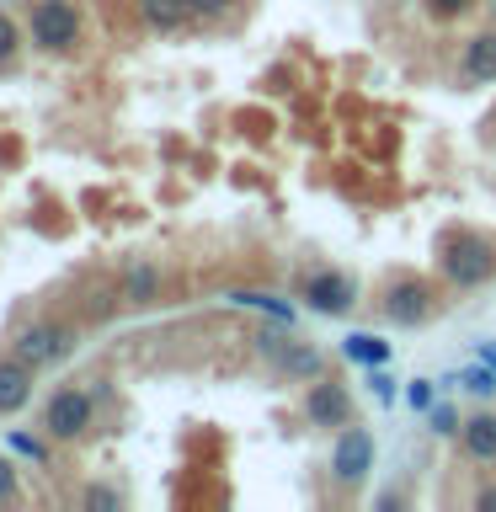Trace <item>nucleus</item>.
I'll return each instance as SVG.
<instances>
[{"label": "nucleus", "instance_id": "nucleus-1", "mask_svg": "<svg viewBox=\"0 0 496 512\" xmlns=\"http://www.w3.org/2000/svg\"><path fill=\"white\" fill-rule=\"evenodd\" d=\"M256 352H262L283 379H320V352L310 342H299L294 331H262L256 336Z\"/></svg>", "mask_w": 496, "mask_h": 512}, {"label": "nucleus", "instance_id": "nucleus-2", "mask_svg": "<svg viewBox=\"0 0 496 512\" xmlns=\"http://www.w3.org/2000/svg\"><path fill=\"white\" fill-rule=\"evenodd\" d=\"M32 43L48 48V54L75 48L80 43V11L70 0H38V6H32Z\"/></svg>", "mask_w": 496, "mask_h": 512}, {"label": "nucleus", "instance_id": "nucleus-3", "mask_svg": "<svg viewBox=\"0 0 496 512\" xmlns=\"http://www.w3.org/2000/svg\"><path fill=\"white\" fill-rule=\"evenodd\" d=\"M43 427H48V438L75 443L80 432L91 427V395H86V390H75V384L54 390V395H48V406H43Z\"/></svg>", "mask_w": 496, "mask_h": 512}, {"label": "nucleus", "instance_id": "nucleus-4", "mask_svg": "<svg viewBox=\"0 0 496 512\" xmlns=\"http://www.w3.org/2000/svg\"><path fill=\"white\" fill-rule=\"evenodd\" d=\"M438 267H443V278H448V283L475 288V283L491 272V256H486V246H480L475 235H448V240H443Z\"/></svg>", "mask_w": 496, "mask_h": 512}, {"label": "nucleus", "instance_id": "nucleus-5", "mask_svg": "<svg viewBox=\"0 0 496 512\" xmlns=\"http://www.w3.org/2000/svg\"><path fill=\"white\" fill-rule=\"evenodd\" d=\"M70 347H75V331L70 326H54V320H38V326H27L22 336H16V358H27L32 368L70 358Z\"/></svg>", "mask_w": 496, "mask_h": 512}, {"label": "nucleus", "instance_id": "nucleus-6", "mask_svg": "<svg viewBox=\"0 0 496 512\" xmlns=\"http://www.w3.org/2000/svg\"><path fill=\"white\" fill-rule=\"evenodd\" d=\"M368 470H374V438H368L358 422H347L336 432V448H331V475L352 486V480H363Z\"/></svg>", "mask_w": 496, "mask_h": 512}, {"label": "nucleus", "instance_id": "nucleus-7", "mask_svg": "<svg viewBox=\"0 0 496 512\" xmlns=\"http://www.w3.org/2000/svg\"><path fill=\"white\" fill-rule=\"evenodd\" d=\"M304 411H310V427H347L352 422V400L342 384H310V400H304Z\"/></svg>", "mask_w": 496, "mask_h": 512}, {"label": "nucleus", "instance_id": "nucleus-8", "mask_svg": "<svg viewBox=\"0 0 496 512\" xmlns=\"http://www.w3.org/2000/svg\"><path fill=\"white\" fill-rule=\"evenodd\" d=\"M384 310H390L395 326H422L427 310H432L427 283H422V278H400V283L390 288V299H384Z\"/></svg>", "mask_w": 496, "mask_h": 512}, {"label": "nucleus", "instance_id": "nucleus-9", "mask_svg": "<svg viewBox=\"0 0 496 512\" xmlns=\"http://www.w3.org/2000/svg\"><path fill=\"white\" fill-rule=\"evenodd\" d=\"M304 299H310V310H320V315H342L352 304V283L342 272H315V278H304Z\"/></svg>", "mask_w": 496, "mask_h": 512}, {"label": "nucleus", "instance_id": "nucleus-10", "mask_svg": "<svg viewBox=\"0 0 496 512\" xmlns=\"http://www.w3.org/2000/svg\"><path fill=\"white\" fill-rule=\"evenodd\" d=\"M32 400V363L27 358H0V416H11V411H22Z\"/></svg>", "mask_w": 496, "mask_h": 512}, {"label": "nucleus", "instance_id": "nucleus-11", "mask_svg": "<svg viewBox=\"0 0 496 512\" xmlns=\"http://www.w3.org/2000/svg\"><path fill=\"white\" fill-rule=\"evenodd\" d=\"M459 443H464V454H470V459L496 464V416H491V411L470 416V422L459 427Z\"/></svg>", "mask_w": 496, "mask_h": 512}, {"label": "nucleus", "instance_id": "nucleus-12", "mask_svg": "<svg viewBox=\"0 0 496 512\" xmlns=\"http://www.w3.org/2000/svg\"><path fill=\"white\" fill-rule=\"evenodd\" d=\"M464 75L480 80V86L496 80V32H480V38L464 43Z\"/></svg>", "mask_w": 496, "mask_h": 512}, {"label": "nucleus", "instance_id": "nucleus-13", "mask_svg": "<svg viewBox=\"0 0 496 512\" xmlns=\"http://www.w3.org/2000/svg\"><path fill=\"white\" fill-rule=\"evenodd\" d=\"M139 16L155 32H176L182 22H192V6H187V0H139Z\"/></svg>", "mask_w": 496, "mask_h": 512}, {"label": "nucleus", "instance_id": "nucleus-14", "mask_svg": "<svg viewBox=\"0 0 496 512\" xmlns=\"http://www.w3.org/2000/svg\"><path fill=\"white\" fill-rule=\"evenodd\" d=\"M342 352H347L352 363H368V368L390 363V342H379L374 331H352V336H342Z\"/></svg>", "mask_w": 496, "mask_h": 512}, {"label": "nucleus", "instance_id": "nucleus-15", "mask_svg": "<svg viewBox=\"0 0 496 512\" xmlns=\"http://www.w3.org/2000/svg\"><path fill=\"white\" fill-rule=\"evenodd\" d=\"M155 288H160V272H155L150 262H134V267L123 272V299H128V304H150Z\"/></svg>", "mask_w": 496, "mask_h": 512}, {"label": "nucleus", "instance_id": "nucleus-16", "mask_svg": "<svg viewBox=\"0 0 496 512\" xmlns=\"http://www.w3.org/2000/svg\"><path fill=\"white\" fill-rule=\"evenodd\" d=\"M230 299H235V304H246V310H267L272 320H278V326H288V320H294V310H288L283 299H272V294H256V288H235Z\"/></svg>", "mask_w": 496, "mask_h": 512}, {"label": "nucleus", "instance_id": "nucleus-17", "mask_svg": "<svg viewBox=\"0 0 496 512\" xmlns=\"http://www.w3.org/2000/svg\"><path fill=\"white\" fill-rule=\"evenodd\" d=\"M454 384H459V390H470V395L486 400V395H496V368H491V363H475V368H464V374H459Z\"/></svg>", "mask_w": 496, "mask_h": 512}, {"label": "nucleus", "instance_id": "nucleus-18", "mask_svg": "<svg viewBox=\"0 0 496 512\" xmlns=\"http://www.w3.org/2000/svg\"><path fill=\"white\" fill-rule=\"evenodd\" d=\"M6 443L16 448V454H27L32 464H48V448H43L38 438H32V432H6Z\"/></svg>", "mask_w": 496, "mask_h": 512}, {"label": "nucleus", "instance_id": "nucleus-19", "mask_svg": "<svg viewBox=\"0 0 496 512\" xmlns=\"http://www.w3.org/2000/svg\"><path fill=\"white\" fill-rule=\"evenodd\" d=\"M427 416H432V427H438V432H448V438H454V432L464 427V422H459V411L448 406V400H432V411H427Z\"/></svg>", "mask_w": 496, "mask_h": 512}, {"label": "nucleus", "instance_id": "nucleus-20", "mask_svg": "<svg viewBox=\"0 0 496 512\" xmlns=\"http://www.w3.org/2000/svg\"><path fill=\"white\" fill-rule=\"evenodd\" d=\"M187 6H192V22H219L235 0H187Z\"/></svg>", "mask_w": 496, "mask_h": 512}, {"label": "nucleus", "instance_id": "nucleus-21", "mask_svg": "<svg viewBox=\"0 0 496 512\" xmlns=\"http://www.w3.org/2000/svg\"><path fill=\"white\" fill-rule=\"evenodd\" d=\"M16 43H22V32H16V22H11L6 11H0V64L16 54Z\"/></svg>", "mask_w": 496, "mask_h": 512}, {"label": "nucleus", "instance_id": "nucleus-22", "mask_svg": "<svg viewBox=\"0 0 496 512\" xmlns=\"http://www.w3.org/2000/svg\"><path fill=\"white\" fill-rule=\"evenodd\" d=\"M406 400H411L416 411H432V379H411L406 384Z\"/></svg>", "mask_w": 496, "mask_h": 512}, {"label": "nucleus", "instance_id": "nucleus-23", "mask_svg": "<svg viewBox=\"0 0 496 512\" xmlns=\"http://www.w3.org/2000/svg\"><path fill=\"white\" fill-rule=\"evenodd\" d=\"M470 6H475V0H427V11H432V16H464Z\"/></svg>", "mask_w": 496, "mask_h": 512}, {"label": "nucleus", "instance_id": "nucleus-24", "mask_svg": "<svg viewBox=\"0 0 496 512\" xmlns=\"http://www.w3.org/2000/svg\"><path fill=\"white\" fill-rule=\"evenodd\" d=\"M16 496V470H11V459H0V502H11Z\"/></svg>", "mask_w": 496, "mask_h": 512}, {"label": "nucleus", "instance_id": "nucleus-25", "mask_svg": "<svg viewBox=\"0 0 496 512\" xmlns=\"http://www.w3.org/2000/svg\"><path fill=\"white\" fill-rule=\"evenodd\" d=\"M86 507H118V491H107V486H91V491H86Z\"/></svg>", "mask_w": 496, "mask_h": 512}, {"label": "nucleus", "instance_id": "nucleus-26", "mask_svg": "<svg viewBox=\"0 0 496 512\" xmlns=\"http://www.w3.org/2000/svg\"><path fill=\"white\" fill-rule=\"evenodd\" d=\"M368 384H374V395H379V400H395V379H390V374H374Z\"/></svg>", "mask_w": 496, "mask_h": 512}, {"label": "nucleus", "instance_id": "nucleus-27", "mask_svg": "<svg viewBox=\"0 0 496 512\" xmlns=\"http://www.w3.org/2000/svg\"><path fill=\"white\" fill-rule=\"evenodd\" d=\"M475 352H480V363L496 368V342H475Z\"/></svg>", "mask_w": 496, "mask_h": 512}, {"label": "nucleus", "instance_id": "nucleus-28", "mask_svg": "<svg viewBox=\"0 0 496 512\" xmlns=\"http://www.w3.org/2000/svg\"><path fill=\"white\" fill-rule=\"evenodd\" d=\"M480 507H496V491H480Z\"/></svg>", "mask_w": 496, "mask_h": 512}]
</instances>
